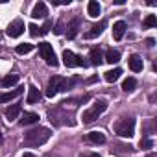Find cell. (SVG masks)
I'll list each match as a JSON object with an SVG mask.
<instances>
[{"label":"cell","instance_id":"obj_1","mask_svg":"<svg viewBox=\"0 0 157 157\" xmlns=\"http://www.w3.org/2000/svg\"><path fill=\"white\" fill-rule=\"evenodd\" d=\"M52 131L48 128H35V129H30L26 135H24V144L26 146H41L44 144L48 139H50Z\"/></svg>","mask_w":157,"mask_h":157},{"label":"cell","instance_id":"obj_2","mask_svg":"<svg viewBox=\"0 0 157 157\" xmlns=\"http://www.w3.org/2000/svg\"><path fill=\"white\" fill-rule=\"evenodd\" d=\"M115 133L118 137H124V139L133 137V133H135V118L133 117H124V118L117 120L115 122Z\"/></svg>","mask_w":157,"mask_h":157},{"label":"cell","instance_id":"obj_3","mask_svg":"<svg viewBox=\"0 0 157 157\" xmlns=\"http://www.w3.org/2000/svg\"><path fill=\"white\" fill-rule=\"evenodd\" d=\"M107 109V102L105 100H98L96 104H93V107L91 109H87V111H83V117H82V120H83V124H93L104 111Z\"/></svg>","mask_w":157,"mask_h":157},{"label":"cell","instance_id":"obj_4","mask_svg":"<svg viewBox=\"0 0 157 157\" xmlns=\"http://www.w3.org/2000/svg\"><path fill=\"white\" fill-rule=\"evenodd\" d=\"M59 91H67V80H65V78H61V76L50 78L48 87H46V96L48 98H54Z\"/></svg>","mask_w":157,"mask_h":157},{"label":"cell","instance_id":"obj_5","mask_svg":"<svg viewBox=\"0 0 157 157\" xmlns=\"http://www.w3.org/2000/svg\"><path fill=\"white\" fill-rule=\"evenodd\" d=\"M39 54L46 61V65H50V67H57L59 65V61L56 57V52H54V46L50 43H39Z\"/></svg>","mask_w":157,"mask_h":157},{"label":"cell","instance_id":"obj_6","mask_svg":"<svg viewBox=\"0 0 157 157\" xmlns=\"http://www.w3.org/2000/svg\"><path fill=\"white\" fill-rule=\"evenodd\" d=\"M63 63H65V67H68V68H74V67H87V63L83 61V57L76 56V54L70 52V50H63Z\"/></svg>","mask_w":157,"mask_h":157},{"label":"cell","instance_id":"obj_7","mask_svg":"<svg viewBox=\"0 0 157 157\" xmlns=\"http://www.w3.org/2000/svg\"><path fill=\"white\" fill-rule=\"evenodd\" d=\"M22 32H24V22H22L21 19H15V21L10 22V26L6 28V33H8L10 37H19V35H22Z\"/></svg>","mask_w":157,"mask_h":157},{"label":"cell","instance_id":"obj_8","mask_svg":"<svg viewBox=\"0 0 157 157\" xmlns=\"http://www.w3.org/2000/svg\"><path fill=\"white\" fill-rule=\"evenodd\" d=\"M126 22L124 21H117L115 24H113V39L115 41H120L122 37H124V33H126Z\"/></svg>","mask_w":157,"mask_h":157},{"label":"cell","instance_id":"obj_9","mask_svg":"<svg viewBox=\"0 0 157 157\" xmlns=\"http://www.w3.org/2000/svg\"><path fill=\"white\" fill-rule=\"evenodd\" d=\"M22 91H24V87H17V89L8 91V93H0V104H6V102H10V100H13V98L21 96Z\"/></svg>","mask_w":157,"mask_h":157},{"label":"cell","instance_id":"obj_10","mask_svg":"<svg viewBox=\"0 0 157 157\" xmlns=\"http://www.w3.org/2000/svg\"><path fill=\"white\" fill-rule=\"evenodd\" d=\"M48 15V10H46V4L44 2H37L32 10V17L33 19H44Z\"/></svg>","mask_w":157,"mask_h":157},{"label":"cell","instance_id":"obj_11","mask_svg":"<svg viewBox=\"0 0 157 157\" xmlns=\"http://www.w3.org/2000/svg\"><path fill=\"white\" fill-rule=\"evenodd\" d=\"M128 65H129V68H131L133 72H140V70H142V67H144V63H142V57H140V56H137V54L129 56V59H128Z\"/></svg>","mask_w":157,"mask_h":157},{"label":"cell","instance_id":"obj_12","mask_svg":"<svg viewBox=\"0 0 157 157\" xmlns=\"http://www.w3.org/2000/svg\"><path fill=\"white\" fill-rule=\"evenodd\" d=\"M104 28H105V21H100L98 24H94V26L85 33V39H94V37H98V35L104 32Z\"/></svg>","mask_w":157,"mask_h":157},{"label":"cell","instance_id":"obj_13","mask_svg":"<svg viewBox=\"0 0 157 157\" xmlns=\"http://www.w3.org/2000/svg\"><path fill=\"white\" fill-rule=\"evenodd\" d=\"M41 100V93L35 85H30L28 87V96H26V104H35Z\"/></svg>","mask_w":157,"mask_h":157},{"label":"cell","instance_id":"obj_14","mask_svg":"<svg viewBox=\"0 0 157 157\" xmlns=\"http://www.w3.org/2000/svg\"><path fill=\"white\" fill-rule=\"evenodd\" d=\"M21 126H32V124H37L39 122V115L37 113H24L21 117Z\"/></svg>","mask_w":157,"mask_h":157},{"label":"cell","instance_id":"obj_15","mask_svg":"<svg viewBox=\"0 0 157 157\" xmlns=\"http://www.w3.org/2000/svg\"><path fill=\"white\" fill-rule=\"evenodd\" d=\"M21 105L19 104H13L11 107H8L6 109V118H8V122H13L15 118H19V115H21Z\"/></svg>","mask_w":157,"mask_h":157},{"label":"cell","instance_id":"obj_16","mask_svg":"<svg viewBox=\"0 0 157 157\" xmlns=\"http://www.w3.org/2000/svg\"><path fill=\"white\" fill-rule=\"evenodd\" d=\"M78 30H80V19L70 21L68 26H67V37H68V39H74L76 33H78Z\"/></svg>","mask_w":157,"mask_h":157},{"label":"cell","instance_id":"obj_17","mask_svg":"<svg viewBox=\"0 0 157 157\" xmlns=\"http://www.w3.org/2000/svg\"><path fill=\"white\" fill-rule=\"evenodd\" d=\"M87 140L93 142V144H104L105 142V137L100 131H91V133H87Z\"/></svg>","mask_w":157,"mask_h":157},{"label":"cell","instance_id":"obj_18","mask_svg":"<svg viewBox=\"0 0 157 157\" xmlns=\"http://www.w3.org/2000/svg\"><path fill=\"white\" fill-rule=\"evenodd\" d=\"M89 59H91L93 65H102V63H104V56H102L100 48H93L91 54H89Z\"/></svg>","mask_w":157,"mask_h":157},{"label":"cell","instance_id":"obj_19","mask_svg":"<svg viewBox=\"0 0 157 157\" xmlns=\"http://www.w3.org/2000/svg\"><path fill=\"white\" fill-rule=\"evenodd\" d=\"M100 11H102V8H100V4L96 2V0H91V2L87 4V13H89V17H98Z\"/></svg>","mask_w":157,"mask_h":157},{"label":"cell","instance_id":"obj_20","mask_svg":"<svg viewBox=\"0 0 157 157\" xmlns=\"http://www.w3.org/2000/svg\"><path fill=\"white\" fill-rule=\"evenodd\" d=\"M120 74H122V70H120V68H113V70H107L104 78H105V82L115 83V82L118 80V78H120Z\"/></svg>","mask_w":157,"mask_h":157},{"label":"cell","instance_id":"obj_21","mask_svg":"<svg viewBox=\"0 0 157 157\" xmlns=\"http://www.w3.org/2000/svg\"><path fill=\"white\" fill-rule=\"evenodd\" d=\"M104 61H107V63H111V65H113V63H118V61H120V52H118V50H113V48L107 50Z\"/></svg>","mask_w":157,"mask_h":157},{"label":"cell","instance_id":"obj_22","mask_svg":"<svg viewBox=\"0 0 157 157\" xmlns=\"http://www.w3.org/2000/svg\"><path fill=\"white\" fill-rule=\"evenodd\" d=\"M19 82V74H10V76H6L2 82H0V85H2L4 89H8V87H11V85H15Z\"/></svg>","mask_w":157,"mask_h":157},{"label":"cell","instance_id":"obj_23","mask_svg":"<svg viewBox=\"0 0 157 157\" xmlns=\"http://www.w3.org/2000/svg\"><path fill=\"white\" fill-rule=\"evenodd\" d=\"M135 87H137L135 78H128V80H124V83H122V91H124V93H133Z\"/></svg>","mask_w":157,"mask_h":157},{"label":"cell","instance_id":"obj_24","mask_svg":"<svg viewBox=\"0 0 157 157\" xmlns=\"http://www.w3.org/2000/svg\"><path fill=\"white\" fill-rule=\"evenodd\" d=\"M33 50V44H30V43H22V44H19L17 48H15V52L19 54V56H24V54H30Z\"/></svg>","mask_w":157,"mask_h":157},{"label":"cell","instance_id":"obj_25","mask_svg":"<svg viewBox=\"0 0 157 157\" xmlns=\"http://www.w3.org/2000/svg\"><path fill=\"white\" fill-rule=\"evenodd\" d=\"M144 26H146V28H155V26H157V19H155V15H148V17L144 19Z\"/></svg>","mask_w":157,"mask_h":157},{"label":"cell","instance_id":"obj_26","mask_svg":"<svg viewBox=\"0 0 157 157\" xmlns=\"http://www.w3.org/2000/svg\"><path fill=\"white\" fill-rule=\"evenodd\" d=\"M151 146H153V142H151L150 139H142V140H140V148L148 150V148H151Z\"/></svg>","mask_w":157,"mask_h":157},{"label":"cell","instance_id":"obj_27","mask_svg":"<svg viewBox=\"0 0 157 157\" xmlns=\"http://www.w3.org/2000/svg\"><path fill=\"white\" fill-rule=\"evenodd\" d=\"M52 4L54 6H68L70 0H52Z\"/></svg>","mask_w":157,"mask_h":157},{"label":"cell","instance_id":"obj_28","mask_svg":"<svg viewBox=\"0 0 157 157\" xmlns=\"http://www.w3.org/2000/svg\"><path fill=\"white\" fill-rule=\"evenodd\" d=\"M30 33H32L33 37H37V35H39V28H37L35 24H30Z\"/></svg>","mask_w":157,"mask_h":157},{"label":"cell","instance_id":"obj_29","mask_svg":"<svg viewBox=\"0 0 157 157\" xmlns=\"http://www.w3.org/2000/svg\"><path fill=\"white\" fill-rule=\"evenodd\" d=\"M50 26H52V22H46L43 28H39V33H48V30H50Z\"/></svg>","mask_w":157,"mask_h":157},{"label":"cell","instance_id":"obj_30","mask_svg":"<svg viewBox=\"0 0 157 157\" xmlns=\"http://www.w3.org/2000/svg\"><path fill=\"white\" fill-rule=\"evenodd\" d=\"M54 32H56V33H57V35H59V33H63V24H61V22H59V24H57V26H56V30H54Z\"/></svg>","mask_w":157,"mask_h":157},{"label":"cell","instance_id":"obj_31","mask_svg":"<svg viewBox=\"0 0 157 157\" xmlns=\"http://www.w3.org/2000/svg\"><path fill=\"white\" fill-rule=\"evenodd\" d=\"M22 157H35L33 153H30V151H26V153H22Z\"/></svg>","mask_w":157,"mask_h":157},{"label":"cell","instance_id":"obj_32","mask_svg":"<svg viewBox=\"0 0 157 157\" xmlns=\"http://www.w3.org/2000/svg\"><path fill=\"white\" fill-rule=\"evenodd\" d=\"M83 157H100L98 153H87V155H83Z\"/></svg>","mask_w":157,"mask_h":157},{"label":"cell","instance_id":"obj_33","mask_svg":"<svg viewBox=\"0 0 157 157\" xmlns=\"http://www.w3.org/2000/svg\"><path fill=\"white\" fill-rule=\"evenodd\" d=\"M2 142H4V137H2V133H0V146H2Z\"/></svg>","mask_w":157,"mask_h":157},{"label":"cell","instance_id":"obj_34","mask_svg":"<svg viewBox=\"0 0 157 157\" xmlns=\"http://www.w3.org/2000/svg\"><path fill=\"white\" fill-rule=\"evenodd\" d=\"M148 157H157V155H153V153H151V155H148Z\"/></svg>","mask_w":157,"mask_h":157}]
</instances>
